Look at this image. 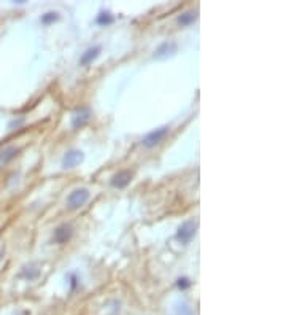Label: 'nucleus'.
<instances>
[{"label": "nucleus", "mask_w": 286, "mask_h": 315, "mask_svg": "<svg viewBox=\"0 0 286 315\" xmlns=\"http://www.w3.org/2000/svg\"><path fill=\"white\" fill-rule=\"evenodd\" d=\"M89 196H91V194H89V191H87L86 188H76V190H73L69 194V198H67V207L70 210L80 209V207H83V205L87 202Z\"/></svg>", "instance_id": "f257e3e1"}, {"label": "nucleus", "mask_w": 286, "mask_h": 315, "mask_svg": "<svg viewBox=\"0 0 286 315\" xmlns=\"http://www.w3.org/2000/svg\"><path fill=\"white\" fill-rule=\"evenodd\" d=\"M83 161V153L78 150H70L69 153H65L64 159H62V166L65 169H72L76 167Z\"/></svg>", "instance_id": "39448f33"}, {"label": "nucleus", "mask_w": 286, "mask_h": 315, "mask_svg": "<svg viewBox=\"0 0 286 315\" xmlns=\"http://www.w3.org/2000/svg\"><path fill=\"white\" fill-rule=\"evenodd\" d=\"M97 23L99 24H110V23H113V16L110 13H101L97 18Z\"/></svg>", "instance_id": "f8f14e48"}, {"label": "nucleus", "mask_w": 286, "mask_h": 315, "mask_svg": "<svg viewBox=\"0 0 286 315\" xmlns=\"http://www.w3.org/2000/svg\"><path fill=\"white\" fill-rule=\"evenodd\" d=\"M2 259H4V248L0 247V263H2Z\"/></svg>", "instance_id": "4468645a"}, {"label": "nucleus", "mask_w": 286, "mask_h": 315, "mask_svg": "<svg viewBox=\"0 0 286 315\" xmlns=\"http://www.w3.org/2000/svg\"><path fill=\"white\" fill-rule=\"evenodd\" d=\"M89 118H91V112H89V108L81 107L80 110L75 113V116H73V121H72V126H73V127H81V126H84L87 121H89Z\"/></svg>", "instance_id": "0eeeda50"}, {"label": "nucleus", "mask_w": 286, "mask_h": 315, "mask_svg": "<svg viewBox=\"0 0 286 315\" xmlns=\"http://www.w3.org/2000/svg\"><path fill=\"white\" fill-rule=\"evenodd\" d=\"M196 19H197V13L196 12H188V13H184L178 18V24L180 26H189V24L194 23Z\"/></svg>", "instance_id": "9d476101"}, {"label": "nucleus", "mask_w": 286, "mask_h": 315, "mask_svg": "<svg viewBox=\"0 0 286 315\" xmlns=\"http://www.w3.org/2000/svg\"><path fill=\"white\" fill-rule=\"evenodd\" d=\"M196 228H197V224H196L194 220L184 221L177 231V241L183 245L189 244L193 241V237L196 236Z\"/></svg>", "instance_id": "7ed1b4c3"}, {"label": "nucleus", "mask_w": 286, "mask_h": 315, "mask_svg": "<svg viewBox=\"0 0 286 315\" xmlns=\"http://www.w3.org/2000/svg\"><path fill=\"white\" fill-rule=\"evenodd\" d=\"M169 134V126H162L159 129H155V131L148 132L145 137H143L141 140V145L147 147V148H153L156 147L158 144H161L164 139H166V136Z\"/></svg>", "instance_id": "f03ea898"}, {"label": "nucleus", "mask_w": 286, "mask_h": 315, "mask_svg": "<svg viewBox=\"0 0 286 315\" xmlns=\"http://www.w3.org/2000/svg\"><path fill=\"white\" fill-rule=\"evenodd\" d=\"M101 47H92V48H89V50H86L84 53H83V56H81V59H80V64L81 66H89V64L99 56V53H101Z\"/></svg>", "instance_id": "1a4fd4ad"}, {"label": "nucleus", "mask_w": 286, "mask_h": 315, "mask_svg": "<svg viewBox=\"0 0 286 315\" xmlns=\"http://www.w3.org/2000/svg\"><path fill=\"white\" fill-rule=\"evenodd\" d=\"M19 153V148L16 147H7L4 148L2 151H0V164H8V162H12Z\"/></svg>", "instance_id": "6e6552de"}, {"label": "nucleus", "mask_w": 286, "mask_h": 315, "mask_svg": "<svg viewBox=\"0 0 286 315\" xmlns=\"http://www.w3.org/2000/svg\"><path fill=\"white\" fill-rule=\"evenodd\" d=\"M58 19V13L56 12H50V13H46V15H43L41 16V23L43 24H51V23H54V21Z\"/></svg>", "instance_id": "9b49d317"}, {"label": "nucleus", "mask_w": 286, "mask_h": 315, "mask_svg": "<svg viewBox=\"0 0 286 315\" xmlns=\"http://www.w3.org/2000/svg\"><path fill=\"white\" fill-rule=\"evenodd\" d=\"M189 285H191V282L188 279H180L178 280V287L180 288H186V287H189Z\"/></svg>", "instance_id": "ddd939ff"}, {"label": "nucleus", "mask_w": 286, "mask_h": 315, "mask_svg": "<svg viewBox=\"0 0 286 315\" xmlns=\"http://www.w3.org/2000/svg\"><path fill=\"white\" fill-rule=\"evenodd\" d=\"M132 173L129 170H119L118 173L112 177V187L115 188H126L127 185L130 183Z\"/></svg>", "instance_id": "423d86ee"}, {"label": "nucleus", "mask_w": 286, "mask_h": 315, "mask_svg": "<svg viewBox=\"0 0 286 315\" xmlns=\"http://www.w3.org/2000/svg\"><path fill=\"white\" fill-rule=\"evenodd\" d=\"M73 234V230L70 224H61L56 231H54V236H53V241L56 244H65L70 241V237Z\"/></svg>", "instance_id": "20e7f679"}]
</instances>
